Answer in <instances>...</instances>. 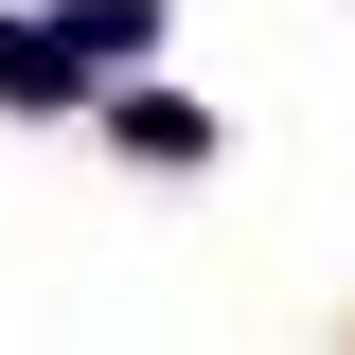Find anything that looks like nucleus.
Masks as SVG:
<instances>
[{
  "label": "nucleus",
  "mask_w": 355,
  "mask_h": 355,
  "mask_svg": "<svg viewBox=\"0 0 355 355\" xmlns=\"http://www.w3.org/2000/svg\"><path fill=\"white\" fill-rule=\"evenodd\" d=\"M89 107H107V89L71 71V36H53V18H0V125H89Z\"/></svg>",
  "instance_id": "f257e3e1"
},
{
  "label": "nucleus",
  "mask_w": 355,
  "mask_h": 355,
  "mask_svg": "<svg viewBox=\"0 0 355 355\" xmlns=\"http://www.w3.org/2000/svg\"><path fill=\"white\" fill-rule=\"evenodd\" d=\"M89 125L125 142V160H160V178H196V160H214V107H196V89H160V71H125Z\"/></svg>",
  "instance_id": "f03ea898"
},
{
  "label": "nucleus",
  "mask_w": 355,
  "mask_h": 355,
  "mask_svg": "<svg viewBox=\"0 0 355 355\" xmlns=\"http://www.w3.org/2000/svg\"><path fill=\"white\" fill-rule=\"evenodd\" d=\"M53 36H71V71H89V89H125L142 53H160V0H53Z\"/></svg>",
  "instance_id": "7ed1b4c3"
}]
</instances>
